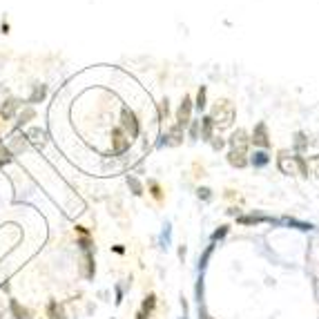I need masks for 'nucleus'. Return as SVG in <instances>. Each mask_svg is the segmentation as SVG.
<instances>
[{"mask_svg":"<svg viewBox=\"0 0 319 319\" xmlns=\"http://www.w3.org/2000/svg\"><path fill=\"white\" fill-rule=\"evenodd\" d=\"M234 121V107L228 103V101H221V103L214 105L212 109V116H210V123H214L219 129H225L230 127Z\"/></svg>","mask_w":319,"mask_h":319,"instance_id":"nucleus-1","label":"nucleus"},{"mask_svg":"<svg viewBox=\"0 0 319 319\" xmlns=\"http://www.w3.org/2000/svg\"><path fill=\"white\" fill-rule=\"evenodd\" d=\"M277 163H279L281 172L288 174V177H299V174L306 172V165H304V161L299 159V156L288 154V152H279V159H277Z\"/></svg>","mask_w":319,"mask_h":319,"instance_id":"nucleus-2","label":"nucleus"},{"mask_svg":"<svg viewBox=\"0 0 319 319\" xmlns=\"http://www.w3.org/2000/svg\"><path fill=\"white\" fill-rule=\"evenodd\" d=\"M248 134L243 132V129H237V132L230 136V145H232V150H237V152H246L248 150Z\"/></svg>","mask_w":319,"mask_h":319,"instance_id":"nucleus-3","label":"nucleus"},{"mask_svg":"<svg viewBox=\"0 0 319 319\" xmlns=\"http://www.w3.org/2000/svg\"><path fill=\"white\" fill-rule=\"evenodd\" d=\"M192 101L190 99H188V96H186V99H183V103H181V109H179V127H183V125H188V123H190V109H192Z\"/></svg>","mask_w":319,"mask_h":319,"instance_id":"nucleus-4","label":"nucleus"},{"mask_svg":"<svg viewBox=\"0 0 319 319\" xmlns=\"http://www.w3.org/2000/svg\"><path fill=\"white\" fill-rule=\"evenodd\" d=\"M252 141H255V145H261V147H268V132H266V125L263 123H259L255 127V134H252Z\"/></svg>","mask_w":319,"mask_h":319,"instance_id":"nucleus-5","label":"nucleus"},{"mask_svg":"<svg viewBox=\"0 0 319 319\" xmlns=\"http://www.w3.org/2000/svg\"><path fill=\"white\" fill-rule=\"evenodd\" d=\"M228 161L232 165H237V168H243V165L248 163V159H246V152H237V150H232L228 154Z\"/></svg>","mask_w":319,"mask_h":319,"instance_id":"nucleus-6","label":"nucleus"},{"mask_svg":"<svg viewBox=\"0 0 319 319\" xmlns=\"http://www.w3.org/2000/svg\"><path fill=\"white\" fill-rule=\"evenodd\" d=\"M49 319H65V311H63V306H58L56 302L49 304Z\"/></svg>","mask_w":319,"mask_h":319,"instance_id":"nucleus-7","label":"nucleus"},{"mask_svg":"<svg viewBox=\"0 0 319 319\" xmlns=\"http://www.w3.org/2000/svg\"><path fill=\"white\" fill-rule=\"evenodd\" d=\"M304 165H306V170H311V174L319 177V154L317 156H308V161Z\"/></svg>","mask_w":319,"mask_h":319,"instance_id":"nucleus-8","label":"nucleus"},{"mask_svg":"<svg viewBox=\"0 0 319 319\" xmlns=\"http://www.w3.org/2000/svg\"><path fill=\"white\" fill-rule=\"evenodd\" d=\"M154 306H156V297H154V295H150V297H147L145 302H143V311H141V313L147 317L152 311H154Z\"/></svg>","mask_w":319,"mask_h":319,"instance_id":"nucleus-9","label":"nucleus"},{"mask_svg":"<svg viewBox=\"0 0 319 319\" xmlns=\"http://www.w3.org/2000/svg\"><path fill=\"white\" fill-rule=\"evenodd\" d=\"M11 311H13V315H16V319H29V313L25 311V308H20L16 302H11Z\"/></svg>","mask_w":319,"mask_h":319,"instance_id":"nucleus-10","label":"nucleus"},{"mask_svg":"<svg viewBox=\"0 0 319 319\" xmlns=\"http://www.w3.org/2000/svg\"><path fill=\"white\" fill-rule=\"evenodd\" d=\"M252 163L259 165V168H261V165H266L268 163V154H266V152H257V154L252 156Z\"/></svg>","mask_w":319,"mask_h":319,"instance_id":"nucleus-11","label":"nucleus"},{"mask_svg":"<svg viewBox=\"0 0 319 319\" xmlns=\"http://www.w3.org/2000/svg\"><path fill=\"white\" fill-rule=\"evenodd\" d=\"M212 250H214V246H208V250L203 252V257H201V261H199V270H203V268L208 266V259H210L212 255Z\"/></svg>","mask_w":319,"mask_h":319,"instance_id":"nucleus-12","label":"nucleus"},{"mask_svg":"<svg viewBox=\"0 0 319 319\" xmlns=\"http://www.w3.org/2000/svg\"><path fill=\"white\" fill-rule=\"evenodd\" d=\"M241 223H257V221H266V216H261V214H252V216H241Z\"/></svg>","mask_w":319,"mask_h":319,"instance_id":"nucleus-13","label":"nucleus"},{"mask_svg":"<svg viewBox=\"0 0 319 319\" xmlns=\"http://www.w3.org/2000/svg\"><path fill=\"white\" fill-rule=\"evenodd\" d=\"M225 234H228V225H221V230H216V232L212 234V241H216V239L225 237Z\"/></svg>","mask_w":319,"mask_h":319,"instance_id":"nucleus-14","label":"nucleus"},{"mask_svg":"<svg viewBox=\"0 0 319 319\" xmlns=\"http://www.w3.org/2000/svg\"><path fill=\"white\" fill-rule=\"evenodd\" d=\"M203 105H206V90H201V92H199V99H197V107L201 109Z\"/></svg>","mask_w":319,"mask_h":319,"instance_id":"nucleus-15","label":"nucleus"},{"mask_svg":"<svg viewBox=\"0 0 319 319\" xmlns=\"http://www.w3.org/2000/svg\"><path fill=\"white\" fill-rule=\"evenodd\" d=\"M136 319H147V317L143 315V313H138V315H136Z\"/></svg>","mask_w":319,"mask_h":319,"instance_id":"nucleus-16","label":"nucleus"}]
</instances>
